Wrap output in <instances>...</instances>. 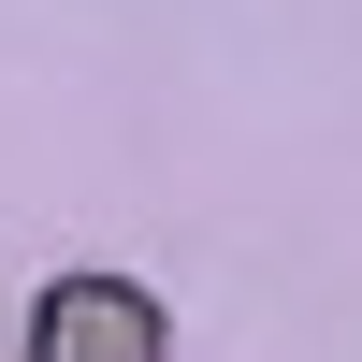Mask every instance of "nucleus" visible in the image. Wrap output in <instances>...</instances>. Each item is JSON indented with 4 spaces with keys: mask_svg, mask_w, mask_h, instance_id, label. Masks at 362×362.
I'll return each mask as SVG.
<instances>
[{
    "mask_svg": "<svg viewBox=\"0 0 362 362\" xmlns=\"http://www.w3.org/2000/svg\"><path fill=\"white\" fill-rule=\"evenodd\" d=\"M29 362H160V305L131 276H58L29 305Z\"/></svg>",
    "mask_w": 362,
    "mask_h": 362,
    "instance_id": "obj_1",
    "label": "nucleus"
}]
</instances>
